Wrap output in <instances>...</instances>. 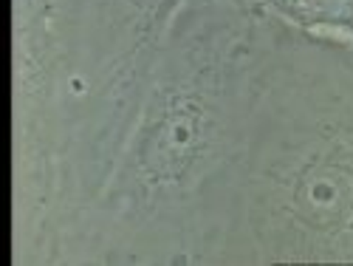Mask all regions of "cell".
Wrapping results in <instances>:
<instances>
[{
    "instance_id": "obj_2",
    "label": "cell",
    "mask_w": 353,
    "mask_h": 266,
    "mask_svg": "<svg viewBox=\"0 0 353 266\" xmlns=\"http://www.w3.org/2000/svg\"><path fill=\"white\" fill-rule=\"evenodd\" d=\"M291 17L308 23H334L353 17V0H274Z\"/></svg>"
},
{
    "instance_id": "obj_1",
    "label": "cell",
    "mask_w": 353,
    "mask_h": 266,
    "mask_svg": "<svg viewBox=\"0 0 353 266\" xmlns=\"http://www.w3.org/2000/svg\"><path fill=\"white\" fill-rule=\"evenodd\" d=\"M201 131L203 113L195 99H172L161 111V120L141 139V167L150 173V184L181 179L198 151Z\"/></svg>"
}]
</instances>
